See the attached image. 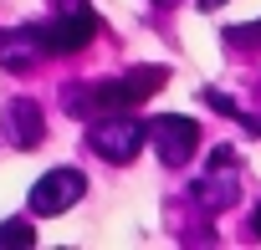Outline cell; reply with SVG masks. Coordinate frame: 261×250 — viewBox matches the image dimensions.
I'll return each mask as SVG.
<instances>
[{"label": "cell", "instance_id": "cell-4", "mask_svg": "<svg viewBox=\"0 0 261 250\" xmlns=\"http://www.w3.org/2000/svg\"><path fill=\"white\" fill-rule=\"evenodd\" d=\"M82 194H87L82 169H51V174H41L36 189H31V214H62V209H72Z\"/></svg>", "mask_w": 261, "mask_h": 250}, {"label": "cell", "instance_id": "cell-1", "mask_svg": "<svg viewBox=\"0 0 261 250\" xmlns=\"http://www.w3.org/2000/svg\"><path fill=\"white\" fill-rule=\"evenodd\" d=\"M164 87V67H144V72H128V77H118V82H97V87H82V92H72V112H87V107H102V112H123V107H134V102H144L149 92H159Z\"/></svg>", "mask_w": 261, "mask_h": 250}, {"label": "cell", "instance_id": "cell-3", "mask_svg": "<svg viewBox=\"0 0 261 250\" xmlns=\"http://www.w3.org/2000/svg\"><path fill=\"white\" fill-rule=\"evenodd\" d=\"M97 36V16L82 6V0H67V11L62 16H51V21H41V41H46V51H82L87 41Z\"/></svg>", "mask_w": 261, "mask_h": 250}, {"label": "cell", "instance_id": "cell-5", "mask_svg": "<svg viewBox=\"0 0 261 250\" xmlns=\"http://www.w3.org/2000/svg\"><path fill=\"white\" fill-rule=\"evenodd\" d=\"M149 138H154V148H159V159L169 169L190 164L195 148H200V128H195L190 117H159V122H149Z\"/></svg>", "mask_w": 261, "mask_h": 250}, {"label": "cell", "instance_id": "cell-7", "mask_svg": "<svg viewBox=\"0 0 261 250\" xmlns=\"http://www.w3.org/2000/svg\"><path fill=\"white\" fill-rule=\"evenodd\" d=\"M46 51L41 26H21V31H0V67L6 72H26L36 67V56Z\"/></svg>", "mask_w": 261, "mask_h": 250}, {"label": "cell", "instance_id": "cell-8", "mask_svg": "<svg viewBox=\"0 0 261 250\" xmlns=\"http://www.w3.org/2000/svg\"><path fill=\"white\" fill-rule=\"evenodd\" d=\"M230 164H236V153H230V148H215V159H210V179L195 189V194H200V204L225 209V204L236 199V184H241V179H230Z\"/></svg>", "mask_w": 261, "mask_h": 250}, {"label": "cell", "instance_id": "cell-11", "mask_svg": "<svg viewBox=\"0 0 261 250\" xmlns=\"http://www.w3.org/2000/svg\"><path fill=\"white\" fill-rule=\"evenodd\" d=\"M251 225H256V240H261V209H256V214H251Z\"/></svg>", "mask_w": 261, "mask_h": 250}, {"label": "cell", "instance_id": "cell-10", "mask_svg": "<svg viewBox=\"0 0 261 250\" xmlns=\"http://www.w3.org/2000/svg\"><path fill=\"white\" fill-rule=\"evenodd\" d=\"M225 6V0H200V11H220Z\"/></svg>", "mask_w": 261, "mask_h": 250}, {"label": "cell", "instance_id": "cell-2", "mask_svg": "<svg viewBox=\"0 0 261 250\" xmlns=\"http://www.w3.org/2000/svg\"><path fill=\"white\" fill-rule=\"evenodd\" d=\"M144 138H149V128H144L139 117H102V122H92L87 148L97 159H108V164H128V159L144 148Z\"/></svg>", "mask_w": 261, "mask_h": 250}, {"label": "cell", "instance_id": "cell-6", "mask_svg": "<svg viewBox=\"0 0 261 250\" xmlns=\"http://www.w3.org/2000/svg\"><path fill=\"white\" fill-rule=\"evenodd\" d=\"M6 138H11L16 148H36V143L46 138V117H41V107H36L31 97H16V102L6 107Z\"/></svg>", "mask_w": 261, "mask_h": 250}, {"label": "cell", "instance_id": "cell-9", "mask_svg": "<svg viewBox=\"0 0 261 250\" xmlns=\"http://www.w3.org/2000/svg\"><path fill=\"white\" fill-rule=\"evenodd\" d=\"M0 245H36V230L21 225V220H11V225H0Z\"/></svg>", "mask_w": 261, "mask_h": 250}]
</instances>
